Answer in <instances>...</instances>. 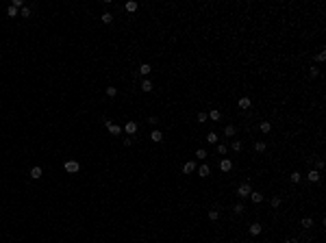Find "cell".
I'll return each instance as SVG.
<instances>
[{
  "mask_svg": "<svg viewBox=\"0 0 326 243\" xmlns=\"http://www.w3.org/2000/svg\"><path fill=\"white\" fill-rule=\"evenodd\" d=\"M233 211H235L237 215H239V213H244V204H241V202H237V204L233 206Z\"/></svg>",
  "mask_w": 326,
  "mask_h": 243,
  "instance_id": "83f0119b",
  "label": "cell"
},
{
  "mask_svg": "<svg viewBox=\"0 0 326 243\" xmlns=\"http://www.w3.org/2000/svg\"><path fill=\"white\" fill-rule=\"evenodd\" d=\"M22 17H31V9L29 7H22Z\"/></svg>",
  "mask_w": 326,
  "mask_h": 243,
  "instance_id": "f546056e",
  "label": "cell"
},
{
  "mask_svg": "<svg viewBox=\"0 0 326 243\" xmlns=\"http://www.w3.org/2000/svg\"><path fill=\"white\" fill-rule=\"evenodd\" d=\"M126 11H137V2H133V0H131V2H126Z\"/></svg>",
  "mask_w": 326,
  "mask_h": 243,
  "instance_id": "7402d4cb",
  "label": "cell"
},
{
  "mask_svg": "<svg viewBox=\"0 0 326 243\" xmlns=\"http://www.w3.org/2000/svg\"><path fill=\"white\" fill-rule=\"evenodd\" d=\"M300 178H302V176H300L298 172H293V174L289 176V180H291V182H300Z\"/></svg>",
  "mask_w": 326,
  "mask_h": 243,
  "instance_id": "d4e9b609",
  "label": "cell"
},
{
  "mask_svg": "<svg viewBox=\"0 0 326 243\" xmlns=\"http://www.w3.org/2000/svg\"><path fill=\"white\" fill-rule=\"evenodd\" d=\"M211 174V169H209V165H200V169H198V176H202V178H207Z\"/></svg>",
  "mask_w": 326,
  "mask_h": 243,
  "instance_id": "7c38bea8",
  "label": "cell"
},
{
  "mask_svg": "<svg viewBox=\"0 0 326 243\" xmlns=\"http://www.w3.org/2000/svg\"><path fill=\"white\" fill-rule=\"evenodd\" d=\"M150 72H152V67H150L148 63H141V65H139V74H141V76H148Z\"/></svg>",
  "mask_w": 326,
  "mask_h": 243,
  "instance_id": "30bf717a",
  "label": "cell"
},
{
  "mask_svg": "<svg viewBox=\"0 0 326 243\" xmlns=\"http://www.w3.org/2000/svg\"><path fill=\"white\" fill-rule=\"evenodd\" d=\"M196 156H198V159H200V161H205V159H207V156H209V154H207V150H202V148H200V150H198V152H196Z\"/></svg>",
  "mask_w": 326,
  "mask_h": 243,
  "instance_id": "44dd1931",
  "label": "cell"
},
{
  "mask_svg": "<svg viewBox=\"0 0 326 243\" xmlns=\"http://www.w3.org/2000/svg\"><path fill=\"white\" fill-rule=\"evenodd\" d=\"M11 7H15V9H22L24 7V2H22V0H13V5Z\"/></svg>",
  "mask_w": 326,
  "mask_h": 243,
  "instance_id": "836d02e7",
  "label": "cell"
},
{
  "mask_svg": "<svg viewBox=\"0 0 326 243\" xmlns=\"http://www.w3.org/2000/svg\"><path fill=\"white\" fill-rule=\"evenodd\" d=\"M317 74H320V69H317V67H311V72H309V76H311V78H317Z\"/></svg>",
  "mask_w": 326,
  "mask_h": 243,
  "instance_id": "4dcf8cb0",
  "label": "cell"
},
{
  "mask_svg": "<svg viewBox=\"0 0 326 243\" xmlns=\"http://www.w3.org/2000/svg\"><path fill=\"white\" fill-rule=\"evenodd\" d=\"M272 206L278 208V206H281V198H272Z\"/></svg>",
  "mask_w": 326,
  "mask_h": 243,
  "instance_id": "d6a6232c",
  "label": "cell"
},
{
  "mask_svg": "<svg viewBox=\"0 0 326 243\" xmlns=\"http://www.w3.org/2000/svg\"><path fill=\"white\" fill-rule=\"evenodd\" d=\"M250 104H252V102H250L248 95H241V98L237 100V107H239V109H250Z\"/></svg>",
  "mask_w": 326,
  "mask_h": 243,
  "instance_id": "3957f363",
  "label": "cell"
},
{
  "mask_svg": "<svg viewBox=\"0 0 326 243\" xmlns=\"http://www.w3.org/2000/svg\"><path fill=\"white\" fill-rule=\"evenodd\" d=\"M250 198H252L255 204H261V202H263V193H261V191H252V193H250Z\"/></svg>",
  "mask_w": 326,
  "mask_h": 243,
  "instance_id": "ba28073f",
  "label": "cell"
},
{
  "mask_svg": "<svg viewBox=\"0 0 326 243\" xmlns=\"http://www.w3.org/2000/svg\"><path fill=\"white\" fill-rule=\"evenodd\" d=\"M259 128H261V133H270V130H272V124H270V121H261Z\"/></svg>",
  "mask_w": 326,
  "mask_h": 243,
  "instance_id": "9a60e30c",
  "label": "cell"
},
{
  "mask_svg": "<svg viewBox=\"0 0 326 243\" xmlns=\"http://www.w3.org/2000/svg\"><path fill=\"white\" fill-rule=\"evenodd\" d=\"M63 167H65V172H67V174H79V169H81V165H79L76 161H65V165H63Z\"/></svg>",
  "mask_w": 326,
  "mask_h": 243,
  "instance_id": "7a4b0ae2",
  "label": "cell"
},
{
  "mask_svg": "<svg viewBox=\"0 0 326 243\" xmlns=\"http://www.w3.org/2000/svg\"><path fill=\"white\" fill-rule=\"evenodd\" d=\"M41 176H44V172H41V167H33V169H31V178H33V180H37V178H41Z\"/></svg>",
  "mask_w": 326,
  "mask_h": 243,
  "instance_id": "8fae6325",
  "label": "cell"
},
{
  "mask_svg": "<svg viewBox=\"0 0 326 243\" xmlns=\"http://www.w3.org/2000/svg\"><path fill=\"white\" fill-rule=\"evenodd\" d=\"M233 150H235V152L241 150V141H233Z\"/></svg>",
  "mask_w": 326,
  "mask_h": 243,
  "instance_id": "e575fe53",
  "label": "cell"
},
{
  "mask_svg": "<svg viewBox=\"0 0 326 243\" xmlns=\"http://www.w3.org/2000/svg\"><path fill=\"white\" fill-rule=\"evenodd\" d=\"M115 93H117V89H115V87H107V95H109V98H113Z\"/></svg>",
  "mask_w": 326,
  "mask_h": 243,
  "instance_id": "f1b7e54d",
  "label": "cell"
},
{
  "mask_svg": "<svg viewBox=\"0 0 326 243\" xmlns=\"http://www.w3.org/2000/svg\"><path fill=\"white\" fill-rule=\"evenodd\" d=\"M300 224H302V228H313V219H311V217H305Z\"/></svg>",
  "mask_w": 326,
  "mask_h": 243,
  "instance_id": "2e32d148",
  "label": "cell"
},
{
  "mask_svg": "<svg viewBox=\"0 0 326 243\" xmlns=\"http://www.w3.org/2000/svg\"><path fill=\"white\" fill-rule=\"evenodd\" d=\"M207 117H211L213 121H217V119H220V111H217V109H213V111H211V113H209Z\"/></svg>",
  "mask_w": 326,
  "mask_h": 243,
  "instance_id": "ffe728a7",
  "label": "cell"
},
{
  "mask_svg": "<svg viewBox=\"0 0 326 243\" xmlns=\"http://www.w3.org/2000/svg\"><path fill=\"white\" fill-rule=\"evenodd\" d=\"M285 243H298V239H287Z\"/></svg>",
  "mask_w": 326,
  "mask_h": 243,
  "instance_id": "8d00e7d4",
  "label": "cell"
},
{
  "mask_svg": "<svg viewBox=\"0 0 326 243\" xmlns=\"http://www.w3.org/2000/svg\"><path fill=\"white\" fill-rule=\"evenodd\" d=\"M198 121L202 124V121H207V113H198Z\"/></svg>",
  "mask_w": 326,
  "mask_h": 243,
  "instance_id": "d590c367",
  "label": "cell"
},
{
  "mask_svg": "<svg viewBox=\"0 0 326 243\" xmlns=\"http://www.w3.org/2000/svg\"><path fill=\"white\" fill-rule=\"evenodd\" d=\"M124 130H126L128 135H135L137 133V124L135 121H126V124H124Z\"/></svg>",
  "mask_w": 326,
  "mask_h": 243,
  "instance_id": "5b68a950",
  "label": "cell"
},
{
  "mask_svg": "<svg viewBox=\"0 0 326 243\" xmlns=\"http://www.w3.org/2000/svg\"><path fill=\"white\" fill-rule=\"evenodd\" d=\"M315 59H317L320 63H322V61H326V52H324V50H320V52L315 54Z\"/></svg>",
  "mask_w": 326,
  "mask_h": 243,
  "instance_id": "4316f807",
  "label": "cell"
},
{
  "mask_svg": "<svg viewBox=\"0 0 326 243\" xmlns=\"http://www.w3.org/2000/svg\"><path fill=\"white\" fill-rule=\"evenodd\" d=\"M220 169H222V172H231V169H233V161L222 159V161H220Z\"/></svg>",
  "mask_w": 326,
  "mask_h": 243,
  "instance_id": "277c9868",
  "label": "cell"
},
{
  "mask_svg": "<svg viewBox=\"0 0 326 243\" xmlns=\"http://www.w3.org/2000/svg\"><path fill=\"white\" fill-rule=\"evenodd\" d=\"M307 178H309L311 182H320V178H322V176H320V172H317V169H311V172L307 174Z\"/></svg>",
  "mask_w": 326,
  "mask_h": 243,
  "instance_id": "52a82bcc",
  "label": "cell"
},
{
  "mask_svg": "<svg viewBox=\"0 0 326 243\" xmlns=\"http://www.w3.org/2000/svg\"><path fill=\"white\" fill-rule=\"evenodd\" d=\"M183 172H185V174H194V172H196V163H194V161L185 163V165H183Z\"/></svg>",
  "mask_w": 326,
  "mask_h": 243,
  "instance_id": "9c48e42d",
  "label": "cell"
},
{
  "mask_svg": "<svg viewBox=\"0 0 326 243\" xmlns=\"http://www.w3.org/2000/svg\"><path fill=\"white\" fill-rule=\"evenodd\" d=\"M102 22H105V24H111V22H113V15H111V13H102Z\"/></svg>",
  "mask_w": 326,
  "mask_h": 243,
  "instance_id": "603a6c76",
  "label": "cell"
},
{
  "mask_svg": "<svg viewBox=\"0 0 326 243\" xmlns=\"http://www.w3.org/2000/svg\"><path fill=\"white\" fill-rule=\"evenodd\" d=\"M150 139H152V141H155V143H159V141H163V133H161V130H157V128H155V130H152V133H150Z\"/></svg>",
  "mask_w": 326,
  "mask_h": 243,
  "instance_id": "8992f818",
  "label": "cell"
},
{
  "mask_svg": "<svg viewBox=\"0 0 326 243\" xmlns=\"http://www.w3.org/2000/svg\"><path fill=\"white\" fill-rule=\"evenodd\" d=\"M7 15H9V17H15V15H17V9H15V7H9V9H7Z\"/></svg>",
  "mask_w": 326,
  "mask_h": 243,
  "instance_id": "484cf974",
  "label": "cell"
},
{
  "mask_svg": "<svg viewBox=\"0 0 326 243\" xmlns=\"http://www.w3.org/2000/svg\"><path fill=\"white\" fill-rule=\"evenodd\" d=\"M250 193H252V187H250V182L239 185V189H237V196H239V198H248Z\"/></svg>",
  "mask_w": 326,
  "mask_h": 243,
  "instance_id": "6da1fadb",
  "label": "cell"
},
{
  "mask_svg": "<svg viewBox=\"0 0 326 243\" xmlns=\"http://www.w3.org/2000/svg\"><path fill=\"white\" fill-rule=\"evenodd\" d=\"M250 234H261V224H250Z\"/></svg>",
  "mask_w": 326,
  "mask_h": 243,
  "instance_id": "4fadbf2b",
  "label": "cell"
},
{
  "mask_svg": "<svg viewBox=\"0 0 326 243\" xmlns=\"http://www.w3.org/2000/svg\"><path fill=\"white\" fill-rule=\"evenodd\" d=\"M207 141H209V143H217V135H215V133H209V135H207Z\"/></svg>",
  "mask_w": 326,
  "mask_h": 243,
  "instance_id": "cb8c5ba5",
  "label": "cell"
},
{
  "mask_svg": "<svg viewBox=\"0 0 326 243\" xmlns=\"http://www.w3.org/2000/svg\"><path fill=\"white\" fill-rule=\"evenodd\" d=\"M217 154H226V145H224V143L217 145Z\"/></svg>",
  "mask_w": 326,
  "mask_h": 243,
  "instance_id": "1f68e13d",
  "label": "cell"
},
{
  "mask_svg": "<svg viewBox=\"0 0 326 243\" xmlns=\"http://www.w3.org/2000/svg\"><path fill=\"white\" fill-rule=\"evenodd\" d=\"M265 148H267V145H265L263 141H257V143H255V150H257V152H265Z\"/></svg>",
  "mask_w": 326,
  "mask_h": 243,
  "instance_id": "e0dca14e",
  "label": "cell"
},
{
  "mask_svg": "<svg viewBox=\"0 0 326 243\" xmlns=\"http://www.w3.org/2000/svg\"><path fill=\"white\" fill-rule=\"evenodd\" d=\"M217 217H220V213H217L215 208H211V211H209V219H211V222H217Z\"/></svg>",
  "mask_w": 326,
  "mask_h": 243,
  "instance_id": "ac0fdd59",
  "label": "cell"
},
{
  "mask_svg": "<svg viewBox=\"0 0 326 243\" xmlns=\"http://www.w3.org/2000/svg\"><path fill=\"white\" fill-rule=\"evenodd\" d=\"M224 135H226V137H233V135H235V126H231V124H228L226 128H224Z\"/></svg>",
  "mask_w": 326,
  "mask_h": 243,
  "instance_id": "d6986e66",
  "label": "cell"
},
{
  "mask_svg": "<svg viewBox=\"0 0 326 243\" xmlns=\"http://www.w3.org/2000/svg\"><path fill=\"white\" fill-rule=\"evenodd\" d=\"M141 91H146V93H148V91H152V83H150L148 78H146V80H141Z\"/></svg>",
  "mask_w": 326,
  "mask_h": 243,
  "instance_id": "5bb4252c",
  "label": "cell"
}]
</instances>
